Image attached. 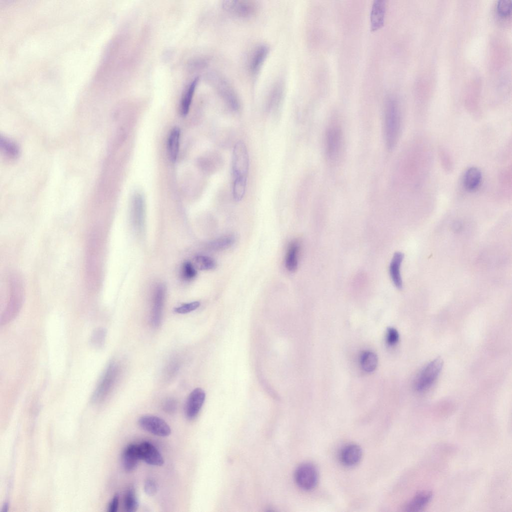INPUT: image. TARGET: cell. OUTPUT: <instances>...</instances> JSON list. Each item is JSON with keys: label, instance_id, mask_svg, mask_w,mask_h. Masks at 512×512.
Returning <instances> with one entry per match:
<instances>
[{"label": "cell", "instance_id": "obj_1", "mask_svg": "<svg viewBox=\"0 0 512 512\" xmlns=\"http://www.w3.org/2000/svg\"><path fill=\"white\" fill-rule=\"evenodd\" d=\"M384 123L386 145L388 150H392L398 142L401 128L399 106L392 98H388L386 102Z\"/></svg>", "mask_w": 512, "mask_h": 512}, {"label": "cell", "instance_id": "obj_2", "mask_svg": "<svg viewBox=\"0 0 512 512\" xmlns=\"http://www.w3.org/2000/svg\"><path fill=\"white\" fill-rule=\"evenodd\" d=\"M24 297L23 284L20 278L12 276L10 280V295L6 306L0 320L1 325H5L15 318L22 306Z\"/></svg>", "mask_w": 512, "mask_h": 512}, {"label": "cell", "instance_id": "obj_3", "mask_svg": "<svg viewBox=\"0 0 512 512\" xmlns=\"http://www.w3.org/2000/svg\"><path fill=\"white\" fill-rule=\"evenodd\" d=\"M249 156L246 146L242 141H238L234 146L232 154L233 180H247Z\"/></svg>", "mask_w": 512, "mask_h": 512}, {"label": "cell", "instance_id": "obj_4", "mask_svg": "<svg viewBox=\"0 0 512 512\" xmlns=\"http://www.w3.org/2000/svg\"><path fill=\"white\" fill-rule=\"evenodd\" d=\"M442 366L443 361L440 358L428 364L416 380L414 388L416 390L423 392L430 387L439 375Z\"/></svg>", "mask_w": 512, "mask_h": 512}, {"label": "cell", "instance_id": "obj_5", "mask_svg": "<svg viewBox=\"0 0 512 512\" xmlns=\"http://www.w3.org/2000/svg\"><path fill=\"white\" fill-rule=\"evenodd\" d=\"M118 371V365L114 362L108 364L93 393L92 397L93 402H100L107 396L116 380Z\"/></svg>", "mask_w": 512, "mask_h": 512}, {"label": "cell", "instance_id": "obj_6", "mask_svg": "<svg viewBox=\"0 0 512 512\" xmlns=\"http://www.w3.org/2000/svg\"><path fill=\"white\" fill-rule=\"evenodd\" d=\"M342 141L341 128L336 124L330 126L326 135V154L330 162H335L340 156L342 150Z\"/></svg>", "mask_w": 512, "mask_h": 512}, {"label": "cell", "instance_id": "obj_7", "mask_svg": "<svg viewBox=\"0 0 512 512\" xmlns=\"http://www.w3.org/2000/svg\"><path fill=\"white\" fill-rule=\"evenodd\" d=\"M296 484L302 489L309 490L314 488L318 481V472L312 464L306 462L300 465L294 472Z\"/></svg>", "mask_w": 512, "mask_h": 512}, {"label": "cell", "instance_id": "obj_8", "mask_svg": "<svg viewBox=\"0 0 512 512\" xmlns=\"http://www.w3.org/2000/svg\"><path fill=\"white\" fill-rule=\"evenodd\" d=\"M138 422L143 430L157 436H167L171 433L170 428L168 424L155 416L144 415L139 418Z\"/></svg>", "mask_w": 512, "mask_h": 512}, {"label": "cell", "instance_id": "obj_9", "mask_svg": "<svg viewBox=\"0 0 512 512\" xmlns=\"http://www.w3.org/2000/svg\"><path fill=\"white\" fill-rule=\"evenodd\" d=\"M222 6L226 10L235 15L246 17L254 15L258 9V4L253 0H224Z\"/></svg>", "mask_w": 512, "mask_h": 512}, {"label": "cell", "instance_id": "obj_10", "mask_svg": "<svg viewBox=\"0 0 512 512\" xmlns=\"http://www.w3.org/2000/svg\"><path fill=\"white\" fill-rule=\"evenodd\" d=\"M205 398V392L201 388H196L190 394L184 406V414L188 420H193L197 416Z\"/></svg>", "mask_w": 512, "mask_h": 512}, {"label": "cell", "instance_id": "obj_11", "mask_svg": "<svg viewBox=\"0 0 512 512\" xmlns=\"http://www.w3.org/2000/svg\"><path fill=\"white\" fill-rule=\"evenodd\" d=\"M138 450L140 460L146 463L156 466H161L164 464L162 456L151 443L144 442L138 445Z\"/></svg>", "mask_w": 512, "mask_h": 512}, {"label": "cell", "instance_id": "obj_12", "mask_svg": "<svg viewBox=\"0 0 512 512\" xmlns=\"http://www.w3.org/2000/svg\"><path fill=\"white\" fill-rule=\"evenodd\" d=\"M216 86L218 92L228 106L233 110H239V100L234 89L223 78H216Z\"/></svg>", "mask_w": 512, "mask_h": 512}, {"label": "cell", "instance_id": "obj_13", "mask_svg": "<svg viewBox=\"0 0 512 512\" xmlns=\"http://www.w3.org/2000/svg\"><path fill=\"white\" fill-rule=\"evenodd\" d=\"M164 296V286L163 285L158 286L154 292L152 310L151 322L154 327H158L160 324Z\"/></svg>", "mask_w": 512, "mask_h": 512}, {"label": "cell", "instance_id": "obj_14", "mask_svg": "<svg viewBox=\"0 0 512 512\" xmlns=\"http://www.w3.org/2000/svg\"><path fill=\"white\" fill-rule=\"evenodd\" d=\"M362 451L356 444H348L342 448L340 453L341 462L347 466H352L358 464L361 460Z\"/></svg>", "mask_w": 512, "mask_h": 512}, {"label": "cell", "instance_id": "obj_15", "mask_svg": "<svg viewBox=\"0 0 512 512\" xmlns=\"http://www.w3.org/2000/svg\"><path fill=\"white\" fill-rule=\"evenodd\" d=\"M385 14V1L377 0L374 2L370 14L372 31H376L382 27L384 22Z\"/></svg>", "mask_w": 512, "mask_h": 512}, {"label": "cell", "instance_id": "obj_16", "mask_svg": "<svg viewBox=\"0 0 512 512\" xmlns=\"http://www.w3.org/2000/svg\"><path fill=\"white\" fill-rule=\"evenodd\" d=\"M132 214L134 226L140 229L144 222L145 202L142 195L138 193L134 196L132 204Z\"/></svg>", "mask_w": 512, "mask_h": 512}, {"label": "cell", "instance_id": "obj_17", "mask_svg": "<svg viewBox=\"0 0 512 512\" xmlns=\"http://www.w3.org/2000/svg\"><path fill=\"white\" fill-rule=\"evenodd\" d=\"M140 460L138 445L130 444L124 450L122 454V464L126 472L134 470Z\"/></svg>", "mask_w": 512, "mask_h": 512}, {"label": "cell", "instance_id": "obj_18", "mask_svg": "<svg viewBox=\"0 0 512 512\" xmlns=\"http://www.w3.org/2000/svg\"><path fill=\"white\" fill-rule=\"evenodd\" d=\"M432 497L431 492H419L406 504L404 510L410 512L420 511L430 502Z\"/></svg>", "mask_w": 512, "mask_h": 512}, {"label": "cell", "instance_id": "obj_19", "mask_svg": "<svg viewBox=\"0 0 512 512\" xmlns=\"http://www.w3.org/2000/svg\"><path fill=\"white\" fill-rule=\"evenodd\" d=\"M482 181L481 171L474 166L468 168L464 175L463 186L468 192H473L480 187Z\"/></svg>", "mask_w": 512, "mask_h": 512}, {"label": "cell", "instance_id": "obj_20", "mask_svg": "<svg viewBox=\"0 0 512 512\" xmlns=\"http://www.w3.org/2000/svg\"><path fill=\"white\" fill-rule=\"evenodd\" d=\"M404 255L400 252H396L390 263L389 272L391 279L398 289L402 288V282L400 273V267L403 260Z\"/></svg>", "mask_w": 512, "mask_h": 512}, {"label": "cell", "instance_id": "obj_21", "mask_svg": "<svg viewBox=\"0 0 512 512\" xmlns=\"http://www.w3.org/2000/svg\"><path fill=\"white\" fill-rule=\"evenodd\" d=\"M268 50V48L264 44L256 48L250 62V68L252 72L256 73L259 70L267 56Z\"/></svg>", "mask_w": 512, "mask_h": 512}, {"label": "cell", "instance_id": "obj_22", "mask_svg": "<svg viewBox=\"0 0 512 512\" xmlns=\"http://www.w3.org/2000/svg\"><path fill=\"white\" fill-rule=\"evenodd\" d=\"M180 132L178 128H174L170 132L168 140V151L169 158L175 162L178 154Z\"/></svg>", "mask_w": 512, "mask_h": 512}, {"label": "cell", "instance_id": "obj_23", "mask_svg": "<svg viewBox=\"0 0 512 512\" xmlns=\"http://www.w3.org/2000/svg\"><path fill=\"white\" fill-rule=\"evenodd\" d=\"M299 244L296 241H293L290 244L286 258V267L290 272L296 271L298 265V254Z\"/></svg>", "mask_w": 512, "mask_h": 512}, {"label": "cell", "instance_id": "obj_24", "mask_svg": "<svg viewBox=\"0 0 512 512\" xmlns=\"http://www.w3.org/2000/svg\"><path fill=\"white\" fill-rule=\"evenodd\" d=\"M198 81V78H196L189 85L183 96L180 102V114L183 116H186L188 112L193 95Z\"/></svg>", "mask_w": 512, "mask_h": 512}, {"label": "cell", "instance_id": "obj_25", "mask_svg": "<svg viewBox=\"0 0 512 512\" xmlns=\"http://www.w3.org/2000/svg\"><path fill=\"white\" fill-rule=\"evenodd\" d=\"M378 357L372 352L366 351L362 353L360 358V363L362 368L366 372H372L376 368Z\"/></svg>", "mask_w": 512, "mask_h": 512}, {"label": "cell", "instance_id": "obj_26", "mask_svg": "<svg viewBox=\"0 0 512 512\" xmlns=\"http://www.w3.org/2000/svg\"><path fill=\"white\" fill-rule=\"evenodd\" d=\"M235 240L234 236H226L212 240L208 244V246L214 250H222L232 246Z\"/></svg>", "mask_w": 512, "mask_h": 512}, {"label": "cell", "instance_id": "obj_27", "mask_svg": "<svg viewBox=\"0 0 512 512\" xmlns=\"http://www.w3.org/2000/svg\"><path fill=\"white\" fill-rule=\"evenodd\" d=\"M138 500L134 489L130 487L126 492L124 499V508L127 512H136L138 508Z\"/></svg>", "mask_w": 512, "mask_h": 512}, {"label": "cell", "instance_id": "obj_28", "mask_svg": "<svg viewBox=\"0 0 512 512\" xmlns=\"http://www.w3.org/2000/svg\"><path fill=\"white\" fill-rule=\"evenodd\" d=\"M194 264L198 270H208L214 268L216 266L215 260L208 256L198 255L194 259Z\"/></svg>", "mask_w": 512, "mask_h": 512}, {"label": "cell", "instance_id": "obj_29", "mask_svg": "<svg viewBox=\"0 0 512 512\" xmlns=\"http://www.w3.org/2000/svg\"><path fill=\"white\" fill-rule=\"evenodd\" d=\"M106 336V330L105 328H99L96 329L91 335V345L96 348H102L104 344Z\"/></svg>", "mask_w": 512, "mask_h": 512}, {"label": "cell", "instance_id": "obj_30", "mask_svg": "<svg viewBox=\"0 0 512 512\" xmlns=\"http://www.w3.org/2000/svg\"><path fill=\"white\" fill-rule=\"evenodd\" d=\"M246 182L242 180H233L232 192L236 201L239 202L244 198L246 190Z\"/></svg>", "mask_w": 512, "mask_h": 512}, {"label": "cell", "instance_id": "obj_31", "mask_svg": "<svg viewBox=\"0 0 512 512\" xmlns=\"http://www.w3.org/2000/svg\"><path fill=\"white\" fill-rule=\"evenodd\" d=\"M512 1L511 0H500L496 4V10L498 15L506 17L512 12Z\"/></svg>", "mask_w": 512, "mask_h": 512}, {"label": "cell", "instance_id": "obj_32", "mask_svg": "<svg viewBox=\"0 0 512 512\" xmlns=\"http://www.w3.org/2000/svg\"><path fill=\"white\" fill-rule=\"evenodd\" d=\"M182 276L186 280L193 279L196 275V271L194 266L188 262L183 264L182 267Z\"/></svg>", "mask_w": 512, "mask_h": 512}, {"label": "cell", "instance_id": "obj_33", "mask_svg": "<svg viewBox=\"0 0 512 512\" xmlns=\"http://www.w3.org/2000/svg\"><path fill=\"white\" fill-rule=\"evenodd\" d=\"M200 306V302L198 301L192 302L183 304L174 309V311L178 314H184L190 312L196 308Z\"/></svg>", "mask_w": 512, "mask_h": 512}, {"label": "cell", "instance_id": "obj_34", "mask_svg": "<svg viewBox=\"0 0 512 512\" xmlns=\"http://www.w3.org/2000/svg\"><path fill=\"white\" fill-rule=\"evenodd\" d=\"M398 340L399 334L396 330L392 328H388L386 333V342L388 344L393 346L397 344Z\"/></svg>", "mask_w": 512, "mask_h": 512}, {"label": "cell", "instance_id": "obj_35", "mask_svg": "<svg viewBox=\"0 0 512 512\" xmlns=\"http://www.w3.org/2000/svg\"><path fill=\"white\" fill-rule=\"evenodd\" d=\"M144 490L146 494L152 496L156 493L157 486L154 481L149 479L146 480L144 482Z\"/></svg>", "mask_w": 512, "mask_h": 512}, {"label": "cell", "instance_id": "obj_36", "mask_svg": "<svg viewBox=\"0 0 512 512\" xmlns=\"http://www.w3.org/2000/svg\"><path fill=\"white\" fill-rule=\"evenodd\" d=\"M163 409L167 413H174L176 409V402L172 398L166 399L163 404Z\"/></svg>", "mask_w": 512, "mask_h": 512}, {"label": "cell", "instance_id": "obj_37", "mask_svg": "<svg viewBox=\"0 0 512 512\" xmlns=\"http://www.w3.org/2000/svg\"><path fill=\"white\" fill-rule=\"evenodd\" d=\"M119 496L118 494L114 496L108 506L109 512H116L118 507Z\"/></svg>", "mask_w": 512, "mask_h": 512}]
</instances>
